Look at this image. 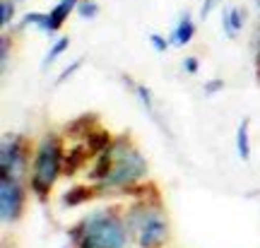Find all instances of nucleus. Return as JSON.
Listing matches in <instances>:
<instances>
[{"instance_id":"nucleus-24","label":"nucleus","mask_w":260,"mask_h":248,"mask_svg":"<svg viewBox=\"0 0 260 248\" xmlns=\"http://www.w3.org/2000/svg\"><path fill=\"white\" fill-rule=\"evenodd\" d=\"M183 70H186V73H198V60H195L193 55L183 60Z\"/></svg>"},{"instance_id":"nucleus-13","label":"nucleus","mask_w":260,"mask_h":248,"mask_svg":"<svg viewBox=\"0 0 260 248\" xmlns=\"http://www.w3.org/2000/svg\"><path fill=\"white\" fill-rule=\"evenodd\" d=\"M94 191L89 188V185H75V188H70V191H65L63 195V205L65 207H75V205H82V202L92 200Z\"/></svg>"},{"instance_id":"nucleus-12","label":"nucleus","mask_w":260,"mask_h":248,"mask_svg":"<svg viewBox=\"0 0 260 248\" xmlns=\"http://www.w3.org/2000/svg\"><path fill=\"white\" fill-rule=\"evenodd\" d=\"M111 166H113V149H104V152H99V159H96V164H94V169L89 171V178L92 181H99L102 183L104 178L109 176V171H111Z\"/></svg>"},{"instance_id":"nucleus-19","label":"nucleus","mask_w":260,"mask_h":248,"mask_svg":"<svg viewBox=\"0 0 260 248\" xmlns=\"http://www.w3.org/2000/svg\"><path fill=\"white\" fill-rule=\"evenodd\" d=\"M12 15H15V5H12L10 0H3V3H0V24L8 27L10 22H12Z\"/></svg>"},{"instance_id":"nucleus-17","label":"nucleus","mask_w":260,"mask_h":248,"mask_svg":"<svg viewBox=\"0 0 260 248\" xmlns=\"http://www.w3.org/2000/svg\"><path fill=\"white\" fill-rule=\"evenodd\" d=\"M77 15L82 19H94L99 15V5H96L94 0H80V3H77Z\"/></svg>"},{"instance_id":"nucleus-26","label":"nucleus","mask_w":260,"mask_h":248,"mask_svg":"<svg viewBox=\"0 0 260 248\" xmlns=\"http://www.w3.org/2000/svg\"><path fill=\"white\" fill-rule=\"evenodd\" d=\"M255 68H258V77H260V24H258V39H255Z\"/></svg>"},{"instance_id":"nucleus-7","label":"nucleus","mask_w":260,"mask_h":248,"mask_svg":"<svg viewBox=\"0 0 260 248\" xmlns=\"http://www.w3.org/2000/svg\"><path fill=\"white\" fill-rule=\"evenodd\" d=\"M77 3H80V0H60L56 8L46 15V22H44V27H41V29H44V32H48V34H56L58 29L63 27V22L68 19V15L77 8Z\"/></svg>"},{"instance_id":"nucleus-6","label":"nucleus","mask_w":260,"mask_h":248,"mask_svg":"<svg viewBox=\"0 0 260 248\" xmlns=\"http://www.w3.org/2000/svg\"><path fill=\"white\" fill-rule=\"evenodd\" d=\"M27 162V149H24V140L22 138H5L3 140V154H0V169L3 174L19 176Z\"/></svg>"},{"instance_id":"nucleus-15","label":"nucleus","mask_w":260,"mask_h":248,"mask_svg":"<svg viewBox=\"0 0 260 248\" xmlns=\"http://www.w3.org/2000/svg\"><path fill=\"white\" fill-rule=\"evenodd\" d=\"M87 145H89L92 152H104V149L111 147V135L106 130H92L87 135Z\"/></svg>"},{"instance_id":"nucleus-1","label":"nucleus","mask_w":260,"mask_h":248,"mask_svg":"<svg viewBox=\"0 0 260 248\" xmlns=\"http://www.w3.org/2000/svg\"><path fill=\"white\" fill-rule=\"evenodd\" d=\"M70 239L77 248H125L128 224H123L116 212L99 210L73 227Z\"/></svg>"},{"instance_id":"nucleus-23","label":"nucleus","mask_w":260,"mask_h":248,"mask_svg":"<svg viewBox=\"0 0 260 248\" xmlns=\"http://www.w3.org/2000/svg\"><path fill=\"white\" fill-rule=\"evenodd\" d=\"M217 3H219V0H205L203 3V8H200V17H207V15H210V12H212V8L214 5H217Z\"/></svg>"},{"instance_id":"nucleus-21","label":"nucleus","mask_w":260,"mask_h":248,"mask_svg":"<svg viewBox=\"0 0 260 248\" xmlns=\"http://www.w3.org/2000/svg\"><path fill=\"white\" fill-rule=\"evenodd\" d=\"M80 65H82V60H80V58H77V60H75V63L70 65V68H65L63 73H60V77H58V80H56V84H63L65 80H68V77H70V75H75V73H77V70H80Z\"/></svg>"},{"instance_id":"nucleus-2","label":"nucleus","mask_w":260,"mask_h":248,"mask_svg":"<svg viewBox=\"0 0 260 248\" xmlns=\"http://www.w3.org/2000/svg\"><path fill=\"white\" fill-rule=\"evenodd\" d=\"M128 231L135 236L140 248H159L169 236V224L159 202L135 205L128 214Z\"/></svg>"},{"instance_id":"nucleus-18","label":"nucleus","mask_w":260,"mask_h":248,"mask_svg":"<svg viewBox=\"0 0 260 248\" xmlns=\"http://www.w3.org/2000/svg\"><path fill=\"white\" fill-rule=\"evenodd\" d=\"M68 46H70V39H65V37H63V39H58L56 44L51 46V51H48V53H46V58H44V68H46L48 63H53V60H56L58 55L63 53V51H65V48H68Z\"/></svg>"},{"instance_id":"nucleus-20","label":"nucleus","mask_w":260,"mask_h":248,"mask_svg":"<svg viewBox=\"0 0 260 248\" xmlns=\"http://www.w3.org/2000/svg\"><path fill=\"white\" fill-rule=\"evenodd\" d=\"M149 41H152V46H154L157 53H164V51L169 48V41L164 37H159V34H149Z\"/></svg>"},{"instance_id":"nucleus-8","label":"nucleus","mask_w":260,"mask_h":248,"mask_svg":"<svg viewBox=\"0 0 260 248\" xmlns=\"http://www.w3.org/2000/svg\"><path fill=\"white\" fill-rule=\"evenodd\" d=\"M89 145H77L73 147L70 152H65L63 154V174L65 176H75L80 169L84 166V162L89 159Z\"/></svg>"},{"instance_id":"nucleus-5","label":"nucleus","mask_w":260,"mask_h":248,"mask_svg":"<svg viewBox=\"0 0 260 248\" xmlns=\"http://www.w3.org/2000/svg\"><path fill=\"white\" fill-rule=\"evenodd\" d=\"M24 193L19 188L17 178L10 174H0V217L3 222H15L22 214Z\"/></svg>"},{"instance_id":"nucleus-11","label":"nucleus","mask_w":260,"mask_h":248,"mask_svg":"<svg viewBox=\"0 0 260 248\" xmlns=\"http://www.w3.org/2000/svg\"><path fill=\"white\" fill-rule=\"evenodd\" d=\"M94 123H96V116H94V113H84L80 118H75L73 123H68V126H65V133H68L70 138H84V135L92 133Z\"/></svg>"},{"instance_id":"nucleus-25","label":"nucleus","mask_w":260,"mask_h":248,"mask_svg":"<svg viewBox=\"0 0 260 248\" xmlns=\"http://www.w3.org/2000/svg\"><path fill=\"white\" fill-rule=\"evenodd\" d=\"M8 58H10V39L3 37V68L8 65Z\"/></svg>"},{"instance_id":"nucleus-16","label":"nucleus","mask_w":260,"mask_h":248,"mask_svg":"<svg viewBox=\"0 0 260 248\" xmlns=\"http://www.w3.org/2000/svg\"><path fill=\"white\" fill-rule=\"evenodd\" d=\"M133 89H135V94H138V97H140V101H142V106L147 109V113H149V116H152V120H154L157 126H161V120H159L157 111H154V104H152V92H149V89H147V87H145V84H135ZM161 128H164V126H161Z\"/></svg>"},{"instance_id":"nucleus-4","label":"nucleus","mask_w":260,"mask_h":248,"mask_svg":"<svg viewBox=\"0 0 260 248\" xmlns=\"http://www.w3.org/2000/svg\"><path fill=\"white\" fill-rule=\"evenodd\" d=\"M63 169V149L56 135H46L39 142L37 157H34V169H31V191L39 198H46L51 185L56 183L58 174Z\"/></svg>"},{"instance_id":"nucleus-9","label":"nucleus","mask_w":260,"mask_h":248,"mask_svg":"<svg viewBox=\"0 0 260 248\" xmlns=\"http://www.w3.org/2000/svg\"><path fill=\"white\" fill-rule=\"evenodd\" d=\"M243 22H246V10H243V8H224L222 27H224V32H226V37H229V39L239 37Z\"/></svg>"},{"instance_id":"nucleus-14","label":"nucleus","mask_w":260,"mask_h":248,"mask_svg":"<svg viewBox=\"0 0 260 248\" xmlns=\"http://www.w3.org/2000/svg\"><path fill=\"white\" fill-rule=\"evenodd\" d=\"M248 126H251V120L243 118L239 123V133H236V149H239V157H241L243 162H248L251 159V145H248Z\"/></svg>"},{"instance_id":"nucleus-3","label":"nucleus","mask_w":260,"mask_h":248,"mask_svg":"<svg viewBox=\"0 0 260 248\" xmlns=\"http://www.w3.org/2000/svg\"><path fill=\"white\" fill-rule=\"evenodd\" d=\"M113 149V166L109 176L102 181L104 188H128V185H135L147 174V162L142 159L135 147L128 145V138L116 140L111 145Z\"/></svg>"},{"instance_id":"nucleus-27","label":"nucleus","mask_w":260,"mask_h":248,"mask_svg":"<svg viewBox=\"0 0 260 248\" xmlns=\"http://www.w3.org/2000/svg\"><path fill=\"white\" fill-rule=\"evenodd\" d=\"M255 3H258V10H260V0H255Z\"/></svg>"},{"instance_id":"nucleus-22","label":"nucleus","mask_w":260,"mask_h":248,"mask_svg":"<svg viewBox=\"0 0 260 248\" xmlns=\"http://www.w3.org/2000/svg\"><path fill=\"white\" fill-rule=\"evenodd\" d=\"M219 89H224V80H210V82L205 84V94H214V92H219Z\"/></svg>"},{"instance_id":"nucleus-10","label":"nucleus","mask_w":260,"mask_h":248,"mask_svg":"<svg viewBox=\"0 0 260 248\" xmlns=\"http://www.w3.org/2000/svg\"><path fill=\"white\" fill-rule=\"evenodd\" d=\"M193 34H195V24L190 22V15H183L178 19V27L171 34V44L174 46H186V44H190Z\"/></svg>"}]
</instances>
